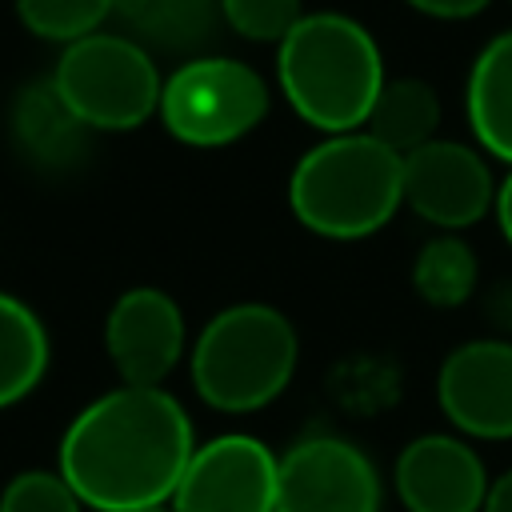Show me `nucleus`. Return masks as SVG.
<instances>
[{
    "instance_id": "nucleus-11",
    "label": "nucleus",
    "mask_w": 512,
    "mask_h": 512,
    "mask_svg": "<svg viewBox=\"0 0 512 512\" xmlns=\"http://www.w3.org/2000/svg\"><path fill=\"white\" fill-rule=\"evenodd\" d=\"M436 400L452 432L468 440H512V340H464L436 372Z\"/></svg>"
},
{
    "instance_id": "nucleus-20",
    "label": "nucleus",
    "mask_w": 512,
    "mask_h": 512,
    "mask_svg": "<svg viewBox=\"0 0 512 512\" xmlns=\"http://www.w3.org/2000/svg\"><path fill=\"white\" fill-rule=\"evenodd\" d=\"M304 20V0H220V24L252 44H280Z\"/></svg>"
},
{
    "instance_id": "nucleus-1",
    "label": "nucleus",
    "mask_w": 512,
    "mask_h": 512,
    "mask_svg": "<svg viewBox=\"0 0 512 512\" xmlns=\"http://www.w3.org/2000/svg\"><path fill=\"white\" fill-rule=\"evenodd\" d=\"M192 452V416L168 388L120 384L68 420L56 468L84 508L132 512L172 500Z\"/></svg>"
},
{
    "instance_id": "nucleus-21",
    "label": "nucleus",
    "mask_w": 512,
    "mask_h": 512,
    "mask_svg": "<svg viewBox=\"0 0 512 512\" xmlns=\"http://www.w3.org/2000/svg\"><path fill=\"white\" fill-rule=\"evenodd\" d=\"M0 512H84L60 468H24L0 488Z\"/></svg>"
},
{
    "instance_id": "nucleus-12",
    "label": "nucleus",
    "mask_w": 512,
    "mask_h": 512,
    "mask_svg": "<svg viewBox=\"0 0 512 512\" xmlns=\"http://www.w3.org/2000/svg\"><path fill=\"white\" fill-rule=\"evenodd\" d=\"M488 472L468 436L420 432L392 460V488L408 512H480Z\"/></svg>"
},
{
    "instance_id": "nucleus-7",
    "label": "nucleus",
    "mask_w": 512,
    "mask_h": 512,
    "mask_svg": "<svg viewBox=\"0 0 512 512\" xmlns=\"http://www.w3.org/2000/svg\"><path fill=\"white\" fill-rule=\"evenodd\" d=\"M380 500L376 464L336 432H312L280 452L276 512H380Z\"/></svg>"
},
{
    "instance_id": "nucleus-8",
    "label": "nucleus",
    "mask_w": 512,
    "mask_h": 512,
    "mask_svg": "<svg viewBox=\"0 0 512 512\" xmlns=\"http://www.w3.org/2000/svg\"><path fill=\"white\" fill-rule=\"evenodd\" d=\"M500 180L488 152L464 140H428L404 156V208L440 232H460L496 208Z\"/></svg>"
},
{
    "instance_id": "nucleus-13",
    "label": "nucleus",
    "mask_w": 512,
    "mask_h": 512,
    "mask_svg": "<svg viewBox=\"0 0 512 512\" xmlns=\"http://www.w3.org/2000/svg\"><path fill=\"white\" fill-rule=\"evenodd\" d=\"M8 132L16 152L36 164L40 172H68L88 156L92 128L64 104L56 92L52 76L32 80L16 92L12 112H8Z\"/></svg>"
},
{
    "instance_id": "nucleus-15",
    "label": "nucleus",
    "mask_w": 512,
    "mask_h": 512,
    "mask_svg": "<svg viewBox=\"0 0 512 512\" xmlns=\"http://www.w3.org/2000/svg\"><path fill=\"white\" fill-rule=\"evenodd\" d=\"M52 360L48 328L32 304L0 292V408L28 400Z\"/></svg>"
},
{
    "instance_id": "nucleus-19",
    "label": "nucleus",
    "mask_w": 512,
    "mask_h": 512,
    "mask_svg": "<svg viewBox=\"0 0 512 512\" xmlns=\"http://www.w3.org/2000/svg\"><path fill=\"white\" fill-rule=\"evenodd\" d=\"M112 0H16V20L48 44H76L104 28L112 16Z\"/></svg>"
},
{
    "instance_id": "nucleus-14",
    "label": "nucleus",
    "mask_w": 512,
    "mask_h": 512,
    "mask_svg": "<svg viewBox=\"0 0 512 512\" xmlns=\"http://www.w3.org/2000/svg\"><path fill=\"white\" fill-rule=\"evenodd\" d=\"M464 112L476 148L512 168V28L476 52L464 80Z\"/></svg>"
},
{
    "instance_id": "nucleus-9",
    "label": "nucleus",
    "mask_w": 512,
    "mask_h": 512,
    "mask_svg": "<svg viewBox=\"0 0 512 512\" xmlns=\"http://www.w3.org/2000/svg\"><path fill=\"white\" fill-rule=\"evenodd\" d=\"M280 456L248 436L224 432L208 444H196L176 492V512H276Z\"/></svg>"
},
{
    "instance_id": "nucleus-25",
    "label": "nucleus",
    "mask_w": 512,
    "mask_h": 512,
    "mask_svg": "<svg viewBox=\"0 0 512 512\" xmlns=\"http://www.w3.org/2000/svg\"><path fill=\"white\" fill-rule=\"evenodd\" d=\"M132 512H176V508H172V500H164V504H144V508H132Z\"/></svg>"
},
{
    "instance_id": "nucleus-22",
    "label": "nucleus",
    "mask_w": 512,
    "mask_h": 512,
    "mask_svg": "<svg viewBox=\"0 0 512 512\" xmlns=\"http://www.w3.org/2000/svg\"><path fill=\"white\" fill-rule=\"evenodd\" d=\"M404 4L416 8L420 16H432V20H472L492 0H404Z\"/></svg>"
},
{
    "instance_id": "nucleus-23",
    "label": "nucleus",
    "mask_w": 512,
    "mask_h": 512,
    "mask_svg": "<svg viewBox=\"0 0 512 512\" xmlns=\"http://www.w3.org/2000/svg\"><path fill=\"white\" fill-rule=\"evenodd\" d=\"M480 512H512V468H504L488 484V496H484V508Z\"/></svg>"
},
{
    "instance_id": "nucleus-3",
    "label": "nucleus",
    "mask_w": 512,
    "mask_h": 512,
    "mask_svg": "<svg viewBox=\"0 0 512 512\" xmlns=\"http://www.w3.org/2000/svg\"><path fill=\"white\" fill-rule=\"evenodd\" d=\"M288 208L312 236L368 240L404 208V156L364 128L324 136L292 164Z\"/></svg>"
},
{
    "instance_id": "nucleus-17",
    "label": "nucleus",
    "mask_w": 512,
    "mask_h": 512,
    "mask_svg": "<svg viewBox=\"0 0 512 512\" xmlns=\"http://www.w3.org/2000/svg\"><path fill=\"white\" fill-rule=\"evenodd\" d=\"M112 8L144 48H200L220 24V0H112Z\"/></svg>"
},
{
    "instance_id": "nucleus-16",
    "label": "nucleus",
    "mask_w": 512,
    "mask_h": 512,
    "mask_svg": "<svg viewBox=\"0 0 512 512\" xmlns=\"http://www.w3.org/2000/svg\"><path fill=\"white\" fill-rule=\"evenodd\" d=\"M436 128H440V96L420 76H388L364 124V132L376 136L396 156H408L428 140H436Z\"/></svg>"
},
{
    "instance_id": "nucleus-6",
    "label": "nucleus",
    "mask_w": 512,
    "mask_h": 512,
    "mask_svg": "<svg viewBox=\"0 0 512 512\" xmlns=\"http://www.w3.org/2000/svg\"><path fill=\"white\" fill-rule=\"evenodd\" d=\"M268 80L220 52H196L164 76L160 124L184 148H228L240 144L268 116Z\"/></svg>"
},
{
    "instance_id": "nucleus-18",
    "label": "nucleus",
    "mask_w": 512,
    "mask_h": 512,
    "mask_svg": "<svg viewBox=\"0 0 512 512\" xmlns=\"http://www.w3.org/2000/svg\"><path fill=\"white\" fill-rule=\"evenodd\" d=\"M480 264L460 232H436L412 256V288L432 308H460L476 288Z\"/></svg>"
},
{
    "instance_id": "nucleus-4",
    "label": "nucleus",
    "mask_w": 512,
    "mask_h": 512,
    "mask_svg": "<svg viewBox=\"0 0 512 512\" xmlns=\"http://www.w3.org/2000/svg\"><path fill=\"white\" fill-rule=\"evenodd\" d=\"M296 324L264 300L220 308L188 348V376L196 396L228 416H248L284 396L296 376Z\"/></svg>"
},
{
    "instance_id": "nucleus-24",
    "label": "nucleus",
    "mask_w": 512,
    "mask_h": 512,
    "mask_svg": "<svg viewBox=\"0 0 512 512\" xmlns=\"http://www.w3.org/2000/svg\"><path fill=\"white\" fill-rule=\"evenodd\" d=\"M496 224H500V236L508 240V248H512V168H508V176H500V188H496Z\"/></svg>"
},
{
    "instance_id": "nucleus-5",
    "label": "nucleus",
    "mask_w": 512,
    "mask_h": 512,
    "mask_svg": "<svg viewBox=\"0 0 512 512\" xmlns=\"http://www.w3.org/2000/svg\"><path fill=\"white\" fill-rule=\"evenodd\" d=\"M52 84L92 132H132L160 112L164 76L136 36L100 28L60 48Z\"/></svg>"
},
{
    "instance_id": "nucleus-2",
    "label": "nucleus",
    "mask_w": 512,
    "mask_h": 512,
    "mask_svg": "<svg viewBox=\"0 0 512 512\" xmlns=\"http://www.w3.org/2000/svg\"><path fill=\"white\" fill-rule=\"evenodd\" d=\"M376 36L348 12H304L276 44V84L288 108L324 136L360 132L384 88Z\"/></svg>"
},
{
    "instance_id": "nucleus-10",
    "label": "nucleus",
    "mask_w": 512,
    "mask_h": 512,
    "mask_svg": "<svg viewBox=\"0 0 512 512\" xmlns=\"http://www.w3.org/2000/svg\"><path fill=\"white\" fill-rule=\"evenodd\" d=\"M188 348V324L172 292L156 284H136L112 300L104 316V352L120 384L164 388Z\"/></svg>"
}]
</instances>
